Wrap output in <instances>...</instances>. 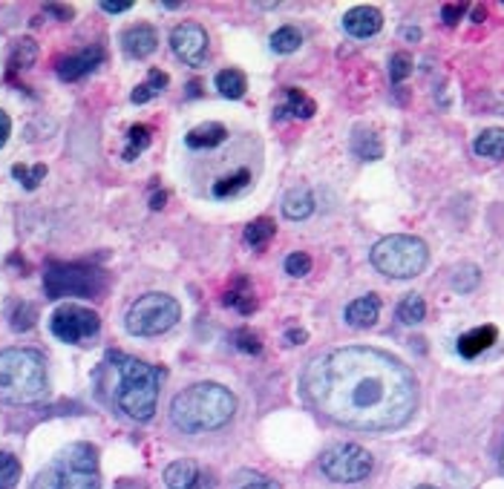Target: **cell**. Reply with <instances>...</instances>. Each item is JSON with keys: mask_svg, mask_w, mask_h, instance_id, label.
I'll list each match as a JSON object with an SVG mask.
<instances>
[{"mask_svg": "<svg viewBox=\"0 0 504 489\" xmlns=\"http://www.w3.org/2000/svg\"><path fill=\"white\" fill-rule=\"evenodd\" d=\"M199 481V467L194 461H173L164 467L167 489H194Z\"/></svg>", "mask_w": 504, "mask_h": 489, "instance_id": "cell-18", "label": "cell"}, {"mask_svg": "<svg viewBox=\"0 0 504 489\" xmlns=\"http://www.w3.org/2000/svg\"><path fill=\"white\" fill-rule=\"evenodd\" d=\"M285 271L292 273V277H306L311 271V256L303 254V250H300V254H292L285 259Z\"/></svg>", "mask_w": 504, "mask_h": 489, "instance_id": "cell-38", "label": "cell"}, {"mask_svg": "<svg viewBox=\"0 0 504 489\" xmlns=\"http://www.w3.org/2000/svg\"><path fill=\"white\" fill-rule=\"evenodd\" d=\"M236 398L220 383H196L179 391L171 403V421L188 435L213 432L234 421Z\"/></svg>", "mask_w": 504, "mask_h": 489, "instance_id": "cell-2", "label": "cell"}, {"mask_svg": "<svg viewBox=\"0 0 504 489\" xmlns=\"http://www.w3.org/2000/svg\"><path fill=\"white\" fill-rule=\"evenodd\" d=\"M234 345L239 351H245V354H260L262 351V343H260V337L254 331H248V328H239L236 334H234Z\"/></svg>", "mask_w": 504, "mask_h": 489, "instance_id": "cell-37", "label": "cell"}, {"mask_svg": "<svg viewBox=\"0 0 504 489\" xmlns=\"http://www.w3.org/2000/svg\"><path fill=\"white\" fill-rule=\"evenodd\" d=\"M122 46L130 58H150L156 52V46H159V32H156L150 23H136V27H130L124 35H122Z\"/></svg>", "mask_w": 504, "mask_h": 489, "instance_id": "cell-13", "label": "cell"}, {"mask_svg": "<svg viewBox=\"0 0 504 489\" xmlns=\"http://www.w3.org/2000/svg\"><path fill=\"white\" fill-rule=\"evenodd\" d=\"M20 481V461L12 452H0V489H12Z\"/></svg>", "mask_w": 504, "mask_h": 489, "instance_id": "cell-32", "label": "cell"}, {"mask_svg": "<svg viewBox=\"0 0 504 489\" xmlns=\"http://www.w3.org/2000/svg\"><path fill=\"white\" fill-rule=\"evenodd\" d=\"M12 176H15L27 190H35L46 178V164H32V167L29 164H15L12 167Z\"/></svg>", "mask_w": 504, "mask_h": 489, "instance_id": "cell-31", "label": "cell"}, {"mask_svg": "<svg viewBox=\"0 0 504 489\" xmlns=\"http://www.w3.org/2000/svg\"><path fill=\"white\" fill-rule=\"evenodd\" d=\"M225 305H234L243 314H251L257 308V296H254V291H251V282L245 277H236L234 288L225 294Z\"/></svg>", "mask_w": 504, "mask_h": 489, "instance_id": "cell-23", "label": "cell"}, {"mask_svg": "<svg viewBox=\"0 0 504 489\" xmlns=\"http://www.w3.org/2000/svg\"><path fill=\"white\" fill-rule=\"evenodd\" d=\"M50 328L61 343L69 345H87L90 340L99 337L101 331V317L92 308L84 305H61L55 308V314L50 317Z\"/></svg>", "mask_w": 504, "mask_h": 489, "instance_id": "cell-10", "label": "cell"}, {"mask_svg": "<svg viewBox=\"0 0 504 489\" xmlns=\"http://www.w3.org/2000/svg\"><path fill=\"white\" fill-rule=\"evenodd\" d=\"M496 337H499L496 326H478V328L467 331L459 337V354L464 357V360H473V357L484 354L490 345L496 343Z\"/></svg>", "mask_w": 504, "mask_h": 489, "instance_id": "cell-17", "label": "cell"}, {"mask_svg": "<svg viewBox=\"0 0 504 489\" xmlns=\"http://www.w3.org/2000/svg\"><path fill=\"white\" fill-rule=\"evenodd\" d=\"M501 469H504V449H501Z\"/></svg>", "mask_w": 504, "mask_h": 489, "instance_id": "cell-48", "label": "cell"}, {"mask_svg": "<svg viewBox=\"0 0 504 489\" xmlns=\"http://www.w3.org/2000/svg\"><path fill=\"white\" fill-rule=\"evenodd\" d=\"M283 213L288 219H308L311 213H315V196H311V190L308 187H294V190H288L285 199H283Z\"/></svg>", "mask_w": 504, "mask_h": 489, "instance_id": "cell-19", "label": "cell"}, {"mask_svg": "<svg viewBox=\"0 0 504 489\" xmlns=\"http://www.w3.org/2000/svg\"><path fill=\"white\" fill-rule=\"evenodd\" d=\"M378 317H380V296L375 294L357 296V300L346 308V323L352 328H372L378 323Z\"/></svg>", "mask_w": 504, "mask_h": 489, "instance_id": "cell-15", "label": "cell"}, {"mask_svg": "<svg viewBox=\"0 0 504 489\" xmlns=\"http://www.w3.org/2000/svg\"><path fill=\"white\" fill-rule=\"evenodd\" d=\"M133 4H101L104 12H110V15H122V12H127Z\"/></svg>", "mask_w": 504, "mask_h": 489, "instance_id": "cell-43", "label": "cell"}, {"mask_svg": "<svg viewBox=\"0 0 504 489\" xmlns=\"http://www.w3.org/2000/svg\"><path fill=\"white\" fill-rule=\"evenodd\" d=\"M164 205V193H159V196H153V210H159Z\"/></svg>", "mask_w": 504, "mask_h": 489, "instance_id": "cell-46", "label": "cell"}, {"mask_svg": "<svg viewBox=\"0 0 504 489\" xmlns=\"http://www.w3.org/2000/svg\"><path fill=\"white\" fill-rule=\"evenodd\" d=\"M427 317V303H424V296H418V294H406L401 305H398V319L406 326H418L421 319Z\"/></svg>", "mask_w": 504, "mask_h": 489, "instance_id": "cell-29", "label": "cell"}, {"mask_svg": "<svg viewBox=\"0 0 504 489\" xmlns=\"http://www.w3.org/2000/svg\"><path fill=\"white\" fill-rule=\"evenodd\" d=\"M300 43H303V35H300L297 27H280L277 32L271 35V50L280 52V55H292L300 50Z\"/></svg>", "mask_w": 504, "mask_h": 489, "instance_id": "cell-30", "label": "cell"}, {"mask_svg": "<svg viewBox=\"0 0 504 489\" xmlns=\"http://www.w3.org/2000/svg\"><path fill=\"white\" fill-rule=\"evenodd\" d=\"M343 27L349 35H355V38H372V35L380 32L383 15L375 6H355L349 15L343 18Z\"/></svg>", "mask_w": 504, "mask_h": 489, "instance_id": "cell-14", "label": "cell"}, {"mask_svg": "<svg viewBox=\"0 0 504 489\" xmlns=\"http://www.w3.org/2000/svg\"><path fill=\"white\" fill-rule=\"evenodd\" d=\"M478 280H482V273H478L476 265H461L452 273V288L455 291H473L478 285Z\"/></svg>", "mask_w": 504, "mask_h": 489, "instance_id": "cell-34", "label": "cell"}, {"mask_svg": "<svg viewBox=\"0 0 504 489\" xmlns=\"http://www.w3.org/2000/svg\"><path fill=\"white\" fill-rule=\"evenodd\" d=\"M429 262V250L427 242L418 240V236H406V233H395V236H383V240L372 248V265H375L383 277L392 280H412L418 277Z\"/></svg>", "mask_w": 504, "mask_h": 489, "instance_id": "cell-6", "label": "cell"}, {"mask_svg": "<svg viewBox=\"0 0 504 489\" xmlns=\"http://www.w3.org/2000/svg\"><path fill=\"white\" fill-rule=\"evenodd\" d=\"M116 489H144V484H139V481H118Z\"/></svg>", "mask_w": 504, "mask_h": 489, "instance_id": "cell-44", "label": "cell"}, {"mask_svg": "<svg viewBox=\"0 0 504 489\" xmlns=\"http://www.w3.org/2000/svg\"><path fill=\"white\" fill-rule=\"evenodd\" d=\"M50 395L46 360L35 349L0 351V400L12 406H32Z\"/></svg>", "mask_w": 504, "mask_h": 489, "instance_id": "cell-4", "label": "cell"}, {"mask_svg": "<svg viewBox=\"0 0 504 489\" xmlns=\"http://www.w3.org/2000/svg\"><path fill=\"white\" fill-rule=\"evenodd\" d=\"M473 20H476V23H482V20H484V9H482V6H476V9H473Z\"/></svg>", "mask_w": 504, "mask_h": 489, "instance_id": "cell-45", "label": "cell"}, {"mask_svg": "<svg viewBox=\"0 0 504 489\" xmlns=\"http://www.w3.org/2000/svg\"><path fill=\"white\" fill-rule=\"evenodd\" d=\"M349 147L360 162H378L383 156V141L372 130H357Z\"/></svg>", "mask_w": 504, "mask_h": 489, "instance_id": "cell-21", "label": "cell"}, {"mask_svg": "<svg viewBox=\"0 0 504 489\" xmlns=\"http://www.w3.org/2000/svg\"><path fill=\"white\" fill-rule=\"evenodd\" d=\"M35 319H38V308L29 303H20V305H15V312H12V328L29 331L35 326Z\"/></svg>", "mask_w": 504, "mask_h": 489, "instance_id": "cell-33", "label": "cell"}, {"mask_svg": "<svg viewBox=\"0 0 504 489\" xmlns=\"http://www.w3.org/2000/svg\"><path fill=\"white\" fill-rule=\"evenodd\" d=\"M35 61H38V46L29 38H20L12 43V52H9V69L18 73V69H29Z\"/></svg>", "mask_w": 504, "mask_h": 489, "instance_id": "cell-26", "label": "cell"}, {"mask_svg": "<svg viewBox=\"0 0 504 489\" xmlns=\"http://www.w3.org/2000/svg\"><path fill=\"white\" fill-rule=\"evenodd\" d=\"M32 489H101L99 449L92 444L67 446L38 472Z\"/></svg>", "mask_w": 504, "mask_h": 489, "instance_id": "cell-5", "label": "cell"}, {"mask_svg": "<svg viewBox=\"0 0 504 489\" xmlns=\"http://www.w3.org/2000/svg\"><path fill=\"white\" fill-rule=\"evenodd\" d=\"M179 317H182V305H179L171 294H144L130 305L127 312V331L133 337H159V334L171 331Z\"/></svg>", "mask_w": 504, "mask_h": 489, "instance_id": "cell-7", "label": "cell"}, {"mask_svg": "<svg viewBox=\"0 0 504 489\" xmlns=\"http://www.w3.org/2000/svg\"><path fill=\"white\" fill-rule=\"evenodd\" d=\"M285 340H288V345H300V343H306V331L303 328H292L285 334Z\"/></svg>", "mask_w": 504, "mask_h": 489, "instance_id": "cell-41", "label": "cell"}, {"mask_svg": "<svg viewBox=\"0 0 504 489\" xmlns=\"http://www.w3.org/2000/svg\"><path fill=\"white\" fill-rule=\"evenodd\" d=\"M46 12H52V15H58L61 20H69V18H72V9H69V6H55V4H50V6H46Z\"/></svg>", "mask_w": 504, "mask_h": 489, "instance_id": "cell-42", "label": "cell"}, {"mask_svg": "<svg viewBox=\"0 0 504 489\" xmlns=\"http://www.w3.org/2000/svg\"><path fill=\"white\" fill-rule=\"evenodd\" d=\"M225 141H228V130L220 122H205L185 136V145L190 150H216L220 145H225Z\"/></svg>", "mask_w": 504, "mask_h": 489, "instance_id": "cell-16", "label": "cell"}, {"mask_svg": "<svg viewBox=\"0 0 504 489\" xmlns=\"http://www.w3.org/2000/svg\"><path fill=\"white\" fill-rule=\"evenodd\" d=\"M150 141H153V130L148 124H136V127H130V133H127V147L122 153V159L124 162H136L144 150L150 147Z\"/></svg>", "mask_w": 504, "mask_h": 489, "instance_id": "cell-25", "label": "cell"}, {"mask_svg": "<svg viewBox=\"0 0 504 489\" xmlns=\"http://www.w3.org/2000/svg\"><path fill=\"white\" fill-rule=\"evenodd\" d=\"M173 55L188 67H202L208 61V32L199 23H179L171 32Z\"/></svg>", "mask_w": 504, "mask_h": 489, "instance_id": "cell-11", "label": "cell"}, {"mask_svg": "<svg viewBox=\"0 0 504 489\" xmlns=\"http://www.w3.org/2000/svg\"><path fill=\"white\" fill-rule=\"evenodd\" d=\"M9 133H12V122H9V115L0 110V147L9 141Z\"/></svg>", "mask_w": 504, "mask_h": 489, "instance_id": "cell-40", "label": "cell"}, {"mask_svg": "<svg viewBox=\"0 0 504 489\" xmlns=\"http://www.w3.org/2000/svg\"><path fill=\"white\" fill-rule=\"evenodd\" d=\"M415 489H438V486H429V484H424V486H415Z\"/></svg>", "mask_w": 504, "mask_h": 489, "instance_id": "cell-47", "label": "cell"}, {"mask_svg": "<svg viewBox=\"0 0 504 489\" xmlns=\"http://www.w3.org/2000/svg\"><path fill=\"white\" fill-rule=\"evenodd\" d=\"M473 150L478 153V156H484V159L504 162V130H499V127L484 130V133L476 138Z\"/></svg>", "mask_w": 504, "mask_h": 489, "instance_id": "cell-22", "label": "cell"}, {"mask_svg": "<svg viewBox=\"0 0 504 489\" xmlns=\"http://www.w3.org/2000/svg\"><path fill=\"white\" fill-rule=\"evenodd\" d=\"M441 15H444V23L455 27V23H459L461 15H464V4H447V6L441 9Z\"/></svg>", "mask_w": 504, "mask_h": 489, "instance_id": "cell-39", "label": "cell"}, {"mask_svg": "<svg viewBox=\"0 0 504 489\" xmlns=\"http://www.w3.org/2000/svg\"><path fill=\"white\" fill-rule=\"evenodd\" d=\"M315 113H317V104L297 87H288L285 90V104L277 106V118H311Z\"/></svg>", "mask_w": 504, "mask_h": 489, "instance_id": "cell-20", "label": "cell"}, {"mask_svg": "<svg viewBox=\"0 0 504 489\" xmlns=\"http://www.w3.org/2000/svg\"><path fill=\"white\" fill-rule=\"evenodd\" d=\"M216 90H220L225 99H243L248 90V78L239 73V69H222L216 75Z\"/></svg>", "mask_w": 504, "mask_h": 489, "instance_id": "cell-27", "label": "cell"}, {"mask_svg": "<svg viewBox=\"0 0 504 489\" xmlns=\"http://www.w3.org/2000/svg\"><path fill=\"white\" fill-rule=\"evenodd\" d=\"M164 87H167V75L162 73V69H150L148 81L139 83L130 99H133V104H148L153 99H159V95L164 92Z\"/></svg>", "mask_w": 504, "mask_h": 489, "instance_id": "cell-24", "label": "cell"}, {"mask_svg": "<svg viewBox=\"0 0 504 489\" xmlns=\"http://www.w3.org/2000/svg\"><path fill=\"white\" fill-rule=\"evenodd\" d=\"M107 363L116 372V406L133 421H150L164 380L162 368L118 351L107 357Z\"/></svg>", "mask_w": 504, "mask_h": 489, "instance_id": "cell-3", "label": "cell"}, {"mask_svg": "<svg viewBox=\"0 0 504 489\" xmlns=\"http://www.w3.org/2000/svg\"><path fill=\"white\" fill-rule=\"evenodd\" d=\"M372 452L357 446V444H338L332 446L326 455L320 461V469L326 472L329 481H338V484H357V481H366L372 475Z\"/></svg>", "mask_w": 504, "mask_h": 489, "instance_id": "cell-9", "label": "cell"}, {"mask_svg": "<svg viewBox=\"0 0 504 489\" xmlns=\"http://www.w3.org/2000/svg\"><path fill=\"white\" fill-rule=\"evenodd\" d=\"M101 61H104V50L92 43V46H84V50L61 58L55 69H58V78L61 81H81L84 75H90Z\"/></svg>", "mask_w": 504, "mask_h": 489, "instance_id": "cell-12", "label": "cell"}, {"mask_svg": "<svg viewBox=\"0 0 504 489\" xmlns=\"http://www.w3.org/2000/svg\"><path fill=\"white\" fill-rule=\"evenodd\" d=\"M303 391L329 421L360 432L398 429L418 409L415 375L398 357L366 345L315 357L303 375Z\"/></svg>", "mask_w": 504, "mask_h": 489, "instance_id": "cell-1", "label": "cell"}, {"mask_svg": "<svg viewBox=\"0 0 504 489\" xmlns=\"http://www.w3.org/2000/svg\"><path fill=\"white\" fill-rule=\"evenodd\" d=\"M412 73V55L410 52H395L392 61H389V75L395 83H401L404 78H410Z\"/></svg>", "mask_w": 504, "mask_h": 489, "instance_id": "cell-35", "label": "cell"}, {"mask_svg": "<svg viewBox=\"0 0 504 489\" xmlns=\"http://www.w3.org/2000/svg\"><path fill=\"white\" fill-rule=\"evenodd\" d=\"M274 233H277V225H274V219L262 217V219H254L245 228V242L251 248H266L274 240Z\"/></svg>", "mask_w": 504, "mask_h": 489, "instance_id": "cell-28", "label": "cell"}, {"mask_svg": "<svg viewBox=\"0 0 504 489\" xmlns=\"http://www.w3.org/2000/svg\"><path fill=\"white\" fill-rule=\"evenodd\" d=\"M234 489H280V484L266 478V475L245 472V475H239V481L234 484Z\"/></svg>", "mask_w": 504, "mask_h": 489, "instance_id": "cell-36", "label": "cell"}, {"mask_svg": "<svg viewBox=\"0 0 504 489\" xmlns=\"http://www.w3.org/2000/svg\"><path fill=\"white\" fill-rule=\"evenodd\" d=\"M107 288V273L92 265H64L52 262L44 273V291L50 300L64 296H99Z\"/></svg>", "mask_w": 504, "mask_h": 489, "instance_id": "cell-8", "label": "cell"}]
</instances>
